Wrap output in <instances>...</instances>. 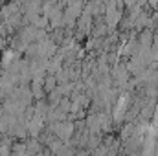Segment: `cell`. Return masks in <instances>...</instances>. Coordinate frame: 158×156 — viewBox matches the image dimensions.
<instances>
[{
	"mask_svg": "<svg viewBox=\"0 0 158 156\" xmlns=\"http://www.w3.org/2000/svg\"><path fill=\"white\" fill-rule=\"evenodd\" d=\"M48 129H50L55 136H59L61 140H64V142H68V140L76 134V123H74L72 119L53 121V123H50V125H48Z\"/></svg>",
	"mask_w": 158,
	"mask_h": 156,
	"instance_id": "obj_1",
	"label": "cell"
},
{
	"mask_svg": "<svg viewBox=\"0 0 158 156\" xmlns=\"http://www.w3.org/2000/svg\"><path fill=\"white\" fill-rule=\"evenodd\" d=\"M28 153H44V149H40V142L39 138H31L30 142H26Z\"/></svg>",
	"mask_w": 158,
	"mask_h": 156,
	"instance_id": "obj_3",
	"label": "cell"
},
{
	"mask_svg": "<svg viewBox=\"0 0 158 156\" xmlns=\"http://www.w3.org/2000/svg\"><path fill=\"white\" fill-rule=\"evenodd\" d=\"M11 153H15V154H20V153H28V147H26V142H15L13 145H11Z\"/></svg>",
	"mask_w": 158,
	"mask_h": 156,
	"instance_id": "obj_4",
	"label": "cell"
},
{
	"mask_svg": "<svg viewBox=\"0 0 158 156\" xmlns=\"http://www.w3.org/2000/svg\"><path fill=\"white\" fill-rule=\"evenodd\" d=\"M57 84H59V79H57L55 74H48V76L44 77V90H46V94H50L52 90H55Z\"/></svg>",
	"mask_w": 158,
	"mask_h": 156,
	"instance_id": "obj_2",
	"label": "cell"
}]
</instances>
